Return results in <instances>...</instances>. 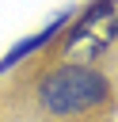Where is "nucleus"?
Masks as SVG:
<instances>
[{
  "instance_id": "obj_2",
  "label": "nucleus",
  "mask_w": 118,
  "mask_h": 122,
  "mask_svg": "<svg viewBox=\"0 0 118 122\" xmlns=\"http://www.w3.org/2000/svg\"><path fill=\"white\" fill-rule=\"evenodd\" d=\"M118 42V0H91L61 42V61H95Z\"/></svg>"
},
{
  "instance_id": "obj_1",
  "label": "nucleus",
  "mask_w": 118,
  "mask_h": 122,
  "mask_svg": "<svg viewBox=\"0 0 118 122\" xmlns=\"http://www.w3.org/2000/svg\"><path fill=\"white\" fill-rule=\"evenodd\" d=\"M110 92L114 88H110L107 72L91 61H57L34 84V99H38L42 114H49V118L95 114L110 103Z\"/></svg>"
}]
</instances>
